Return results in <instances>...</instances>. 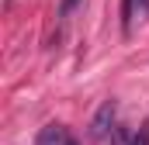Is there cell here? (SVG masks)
<instances>
[{
	"label": "cell",
	"mask_w": 149,
	"mask_h": 145,
	"mask_svg": "<svg viewBox=\"0 0 149 145\" xmlns=\"http://www.w3.org/2000/svg\"><path fill=\"white\" fill-rule=\"evenodd\" d=\"M135 7H139V17H146V14H149V0H135Z\"/></svg>",
	"instance_id": "7"
},
{
	"label": "cell",
	"mask_w": 149,
	"mask_h": 145,
	"mask_svg": "<svg viewBox=\"0 0 149 145\" xmlns=\"http://www.w3.org/2000/svg\"><path fill=\"white\" fill-rule=\"evenodd\" d=\"M128 145H149V121L135 131V135H132V142H128Z\"/></svg>",
	"instance_id": "6"
},
{
	"label": "cell",
	"mask_w": 149,
	"mask_h": 145,
	"mask_svg": "<svg viewBox=\"0 0 149 145\" xmlns=\"http://www.w3.org/2000/svg\"><path fill=\"white\" fill-rule=\"evenodd\" d=\"M66 145H76V142H73V138H66Z\"/></svg>",
	"instance_id": "8"
},
{
	"label": "cell",
	"mask_w": 149,
	"mask_h": 145,
	"mask_svg": "<svg viewBox=\"0 0 149 145\" xmlns=\"http://www.w3.org/2000/svg\"><path fill=\"white\" fill-rule=\"evenodd\" d=\"M114 114H118V104H114V100H104V104L97 107L94 121H90V138H94V142H104V138H108V131L114 128Z\"/></svg>",
	"instance_id": "1"
},
{
	"label": "cell",
	"mask_w": 149,
	"mask_h": 145,
	"mask_svg": "<svg viewBox=\"0 0 149 145\" xmlns=\"http://www.w3.org/2000/svg\"><path fill=\"white\" fill-rule=\"evenodd\" d=\"M128 142H132V135H128L125 128L114 124V128H111V145H128Z\"/></svg>",
	"instance_id": "5"
},
{
	"label": "cell",
	"mask_w": 149,
	"mask_h": 145,
	"mask_svg": "<svg viewBox=\"0 0 149 145\" xmlns=\"http://www.w3.org/2000/svg\"><path fill=\"white\" fill-rule=\"evenodd\" d=\"M38 145H66V128L63 124H45L42 135H38Z\"/></svg>",
	"instance_id": "2"
},
{
	"label": "cell",
	"mask_w": 149,
	"mask_h": 145,
	"mask_svg": "<svg viewBox=\"0 0 149 145\" xmlns=\"http://www.w3.org/2000/svg\"><path fill=\"white\" fill-rule=\"evenodd\" d=\"M80 7H83V0H59V21L66 24V21L73 17V14L80 10Z\"/></svg>",
	"instance_id": "4"
},
{
	"label": "cell",
	"mask_w": 149,
	"mask_h": 145,
	"mask_svg": "<svg viewBox=\"0 0 149 145\" xmlns=\"http://www.w3.org/2000/svg\"><path fill=\"white\" fill-rule=\"evenodd\" d=\"M139 14H135V0H121V31L128 35L132 31V21H135Z\"/></svg>",
	"instance_id": "3"
}]
</instances>
